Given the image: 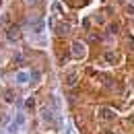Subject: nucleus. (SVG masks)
Masks as SVG:
<instances>
[{
	"instance_id": "obj_1",
	"label": "nucleus",
	"mask_w": 134,
	"mask_h": 134,
	"mask_svg": "<svg viewBox=\"0 0 134 134\" xmlns=\"http://www.w3.org/2000/svg\"><path fill=\"white\" fill-rule=\"evenodd\" d=\"M72 54H74V58H83L85 56V46L81 41H74L72 43Z\"/></svg>"
},
{
	"instance_id": "obj_2",
	"label": "nucleus",
	"mask_w": 134,
	"mask_h": 134,
	"mask_svg": "<svg viewBox=\"0 0 134 134\" xmlns=\"http://www.w3.org/2000/svg\"><path fill=\"white\" fill-rule=\"evenodd\" d=\"M76 83H79V76H76L74 72H72V74H68V76H66V85H68V87H74Z\"/></svg>"
},
{
	"instance_id": "obj_3",
	"label": "nucleus",
	"mask_w": 134,
	"mask_h": 134,
	"mask_svg": "<svg viewBox=\"0 0 134 134\" xmlns=\"http://www.w3.org/2000/svg\"><path fill=\"white\" fill-rule=\"evenodd\" d=\"M101 118H103V120H107V118H114V114H111L109 109H101Z\"/></svg>"
},
{
	"instance_id": "obj_4",
	"label": "nucleus",
	"mask_w": 134,
	"mask_h": 134,
	"mask_svg": "<svg viewBox=\"0 0 134 134\" xmlns=\"http://www.w3.org/2000/svg\"><path fill=\"white\" fill-rule=\"evenodd\" d=\"M17 37H19V31H17V29L8 31V39H17Z\"/></svg>"
},
{
	"instance_id": "obj_5",
	"label": "nucleus",
	"mask_w": 134,
	"mask_h": 134,
	"mask_svg": "<svg viewBox=\"0 0 134 134\" xmlns=\"http://www.w3.org/2000/svg\"><path fill=\"white\" fill-rule=\"evenodd\" d=\"M35 107V99L31 97V99H27V109H33Z\"/></svg>"
},
{
	"instance_id": "obj_6",
	"label": "nucleus",
	"mask_w": 134,
	"mask_h": 134,
	"mask_svg": "<svg viewBox=\"0 0 134 134\" xmlns=\"http://www.w3.org/2000/svg\"><path fill=\"white\" fill-rule=\"evenodd\" d=\"M19 83H27V74H25V72L19 74Z\"/></svg>"
},
{
	"instance_id": "obj_7",
	"label": "nucleus",
	"mask_w": 134,
	"mask_h": 134,
	"mask_svg": "<svg viewBox=\"0 0 134 134\" xmlns=\"http://www.w3.org/2000/svg\"><path fill=\"white\" fill-rule=\"evenodd\" d=\"M13 99H15V95H13L10 91H8V93H6V101H13Z\"/></svg>"
},
{
	"instance_id": "obj_8",
	"label": "nucleus",
	"mask_w": 134,
	"mask_h": 134,
	"mask_svg": "<svg viewBox=\"0 0 134 134\" xmlns=\"http://www.w3.org/2000/svg\"><path fill=\"white\" fill-rule=\"evenodd\" d=\"M25 2H27V4H33V2H35V0H25Z\"/></svg>"
}]
</instances>
